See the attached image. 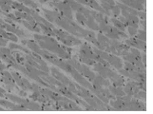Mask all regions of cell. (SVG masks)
Segmentation results:
<instances>
[{"mask_svg":"<svg viewBox=\"0 0 153 114\" xmlns=\"http://www.w3.org/2000/svg\"><path fill=\"white\" fill-rule=\"evenodd\" d=\"M86 1H92V0H86Z\"/></svg>","mask_w":153,"mask_h":114,"instance_id":"obj_29","label":"cell"},{"mask_svg":"<svg viewBox=\"0 0 153 114\" xmlns=\"http://www.w3.org/2000/svg\"><path fill=\"white\" fill-rule=\"evenodd\" d=\"M74 1L78 2V3H79V4H82V5H87L86 0H74Z\"/></svg>","mask_w":153,"mask_h":114,"instance_id":"obj_24","label":"cell"},{"mask_svg":"<svg viewBox=\"0 0 153 114\" xmlns=\"http://www.w3.org/2000/svg\"><path fill=\"white\" fill-rule=\"evenodd\" d=\"M101 1H102V2H106V3H107V4H109V5H111V6L115 5L114 0H101Z\"/></svg>","mask_w":153,"mask_h":114,"instance_id":"obj_23","label":"cell"},{"mask_svg":"<svg viewBox=\"0 0 153 114\" xmlns=\"http://www.w3.org/2000/svg\"><path fill=\"white\" fill-rule=\"evenodd\" d=\"M53 2H59V0H51Z\"/></svg>","mask_w":153,"mask_h":114,"instance_id":"obj_28","label":"cell"},{"mask_svg":"<svg viewBox=\"0 0 153 114\" xmlns=\"http://www.w3.org/2000/svg\"><path fill=\"white\" fill-rule=\"evenodd\" d=\"M110 22L113 24V27H115L116 29H118V30L122 31H126V26L124 23H122L121 21L119 20V19H116V18H110Z\"/></svg>","mask_w":153,"mask_h":114,"instance_id":"obj_9","label":"cell"},{"mask_svg":"<svg viewBox=\"0 0 153 114\" xmlns=\"http://www.w3.org/2000/svg\"><path fill=\"white\" fill-rule=\"evenodd\" d=\"M0 104H1L2 106L10 107V109H15V106H16L14 104H12V103H10V102H8V101H5V100H0Z\"/></svg>","mask_w":153,"mask_h":114,"instance_id":"obj_18","label":"cell"},{"mask_svg":"<svg viewBox=\"0 0 153 114\" xmlns=\"http://www.w3.org/2000/svg\"><path fill=\"white\" fill-rule=\"evenodd\" d=\"M135 1H138L139 3H141V4H145V0H135Z\"/></svg>","mask_w":153,"mask_h":114,"instance_id":"obj_26","label":"cell"},{"mask_svg":"<svg viewBox=\"0 0 153 114\" xmlns=\"http://www.w3.org/2000/svg\"><path fill=\"white\" fill-rule=\"evenodd\" d=\"M128 33L130 36H135L136 33H137V28H134V27H131V26H128Z\"/></svg>","mask_w":153,"mask_h":114,"instance_id":"obj_21","label":"cell"},{"mask_svg":"<svg viewBox=\"0 0 153 114\" xmlns=\"http://www.w3.org/2000/svg\"><path fill=\"white\" fill-rule=\"evenodd\" d=\"M122 3H124L125 5L128 6L130 8H133L135 10H140V11H143L144 10V6L141 3H139L138 1H135V0H120Z\"/></svg>","mask_w":153,"mask_h":114,"instance_id":"obj_6","label":"cell"},{"mask_svg":"<svg viewBox=\"0 0 153 114\" xmlns=\"http://www.w3.org/2000/svg\"><path fill=\"white\" fill-rule=\"evenodd\" d=\"M107 62L109 63V65H111L117 70H119V68H122L123 67V62L122 60L120 59L118 56H116V55H109V58H107Z\"/></svg>","mask_w":153,"mask_h":114,"instance_id":"obj_5","label":"cell"},{"mask_svg":"<svg viewBox=\"0 0 153 114\" xmlns=\"http://www.w3.org/2000/svg\"><path fill=\"white\" fill-rule=\"evenodd\" d=\"M75 17H76V20H77L78 23H80L81 25L87 26V18L85 17L82 14H80V12H76Z\"/></svg>","mask_w":153,"mask_h":114,"instance_id":"obj_14","label":"cell"},{"mask_svg":"<svg viewBox=\"0 0 153 114\" xmlns=\"http://www.w3.org/2000/svg\"><path fill=\"white\" fill-rule=\"evenodd\" d=\"M84 99L87 101V104H89V105L90 106H92V109H98V105H97L96 101H95V99H94V97H93V96L86 97V98H84Z\"/></svg>","mask_w":153,"mask_h":114,"instance_id":"obj_11","label":"cell"},{"mask_svg":"<svg viewBox=\"0 0 153 114\" xmlns=\"http://www.w3.org/2000/svg\"><path fill=\"white\" fill-rule=\"evenodd\" d=\"M136 35H137V38L138 39L145 42V31H144V30L138 31L137 33H136Z\"/></svg>","mask_w":153,"mask_h":114,"instance_id":"obj_20","label":"cell"},{"mask_svg":"<svg viewBox=\"0 0 153 114\" xmlns=\"http://www.w3.org/2000/svg\"><path fill=\"white\" fill-rule=\"evenodd\" d=\"M141 23H142V27L145 30V20H142Z\"/></svg>","mask_w":153,"mask_h":114,"instance_id":"obj_25","label":"cell"},{"mask_svg":"<svg viewBox=\"0 0 153 114\" xmlns=\"http://www.w3.org/2000/svg\"><path fill=\"white\" fill-rule=\"evenodd\" d=\"M110 11L112 12V14L114 16H118V15H120V14H121V9L116 5L112 6L111 9H110Z\"/></svg>","mask_w":153,"mask_h":114,"instance_id":"obj_19","label":"cell"},{"mask_svg":"<svg viewBox=\"0 0 153 114\" xmlns=\"http://www.w3.org/2000/svg\"><path fill=\"white\" fill-rule=\"evenodd\" d=\"M87 26L89 28H90L93 31H98L99 30V26L96 23V21L94 20V18L92 17V15H90L89 17L87 18Z\"/></svg>","mask_w":153,"mask_h":114,"instance_id":"obj_8","label":"cell"},{"mask_svg":"<svg viewBox=\"0 0 153 114\" xmlns=\"http://www.w3.org/2000/svg\"><path fill=\"white\" fill-rule=\"evenodd\" d=\"M135 98L137 99H145V90H143V89H140L137 93H135L134 95Z\"/></svg>","mask_w":153,"mask_h":114,"instance_id":"obj_17","label":"cell"},{"mask_svg":"<svg viewBox=\"0 0 153 114\" xmlns=\"http://www.w3.org/2000/svg\"><path fill=\"white\" fill-rule=\"evenodd\" d=\"M20 2L24 3V4L28 5L29 7H31L32 9H37V4L36 3H34L32 0H19Z\"/></svg>","mask_w":153,"mask_h":114,"instance_id":"obj_16","label":"cell"},{"mask_svg":"<svg viewBox=\"0 0 153 114\" xmlns=\"http://www.w3.org/2000/svg\"><path fill=\"white\" fill-rule=\"evenodd\" d=\"M0 12H1V9H0Z\"/></svg>","mask_w":153,"mask_h":114,"instance_id":"obj_30","label":"cell"},{"mask_svg":"<svg viewBox=\"0 0 153 114\" xmlns=\"http://www.w3.org/2000/svg\"><path fill=\"white\" fill-rule=\"evenodd\" d=\"M70 74L72 75L73 79L75 80L77 83H79L82 87H86V89H90V90L92 89V85L90 84L89 81H87L86 78H85L77 70L73 68V70L70 71Z\"/></svg>","mask_w":153,"mask_h":114,"instance_id":"obj_2","label":"cell"},{"mask_svg":"<svg viewBox=\"0 0 153 114\" xmlns=\"http://www.w3.org/2000/svg\"><path fill=\"white\" fill-rule=\"evenodd\" d=\"M39 1H40L41 3H43V4H44V3H47V2L48 1V0H39Z\"/></svg>","mask_w":153,"mask_h":114,"instance_id":"obj_27","label":"cell"},{"mask_svg":"<svg viewBox=\"0 0 153 114\" xmlns=\"http://www.w3.org/2000/svg\"><path fill=\"white\" fill-rule=\"evenodd\" d=\"M106 78L102 77L101 75H95V78L93 79L92 81V85H96V86H99V87H103L104 85V80H105Z\"/></svg>","mask_w":153,"mask_h":114,"instance_id":"obj_12","label":"cell"},{"mask_svg":"<svg viewBox=\"0 0 153 114\" xmlns=\"http://www.w3.org/2000/svg\"><path fill=\"white\" fill-rule=\"evenodd\" d=\"M51 6H54L55 8H57L58 10L60 11L61 14L65 16V17H67L68 19H70V20H72L73 18V14H72V10L70 7L69 5L67 4V3L65 2H53V3H50Z\"/></svg>","mask_w":153,"mask_h":114,"instance_id":"obj_1","label":"cell"},{"mask_svg":"<svg viewBox=\"0 0 153 114\" xmlns=\"http://www.w3.org/2000/svg\"><path fill=\"white\" fill-rule=\"evenodd\" d=\"M79 59H80V61H82L84 64L89 65V66H90V65H92V66H93V64L95 63V61H94V60L90 59V58L87 57V56H85V55H83V54H80Z\"/></svg>","mask_w":153,"mask_h":114,"instance_id":"obj_13","label":"cell"},{"mask_svg":"<svg viewBox=\"0 0 153 114\" xmlns=\"http://www.w3.org/2000/svg\"><path fill=\"white\" fill-rule=\"evenodd\" d=\"M6 45H7V41L5 40V38L0 36V46H1V47H5Z\"/></svg>","mask_w":153,"mask_h":114,"instance_id":"obj_22","label":"cell"},{"mask_svg":"<svg viewBox=\"0 0 153 114\" xmlns=\"http://www.w3.org/2000/svg\"><path fill=\"white\" fill-rule=\"evenodd\" d=\"M126 44L128 47H133L135 48H139V50L145 51V42L140 40L138 38H129L126 39Z\"/></svg>","mask_w":153,"mask_h":114,"instance_id":"obj_3","label":"cell"},{"mask_svg":"<svg viewBox=\"0 0 153 114\" xmlns=\"http://www.w3.org/2000/svg\"><path fill=\"white\" fill-rule=\"evenodd\" d=\"M109 87V91L111 92V94H113L114 96L116 97H121V96H124L125 95V92H124V89L122 87H116V86H109L107 87Z\"/></svg>","mask_w":153,"mask_h":114,"instance_id":"obj_7","label":"cell"},{"mask_svg":"<svg viewBox=\"0 0 153 114\" xmlns=\"http://www.w3.org/2000/svg\"><path fill=\"white\" fill-rule=\"evenodd\" d=\"M97 41H98L99 43L102 44L104 47H105V48H106L107 46L109 45L110 39L109 37L105 36V35L102 34V33H98V34H97Z\"/></svg>","mask_w":153,"mask_h":114,"instance_id":"obj_10","label":"cell"},{"mask_svg":"<svg viewBox=\"0 0 153 114\" xmlns=\"http://www.w3.org/2000/svg\"><path fill=\"white\" fill-rule=\"evenodd\" d=\"M51 73H53V75L54 78H56L57 80H59L62 84L65 85V86H66V85H67V86H69V85L71 83L69 78L65 76L64 74H62L60 71L57 70V68H51Z\"/></svg>","mask_w":153,"mask_h":114,"instance_id":"obj_4","label":"cell"},{"mask_svg":"<svg viewBox=\"0 0 153 114\" xmlns=\"http://www.w3.org/2000/svg\"><path fill=\"white\" fill-rule=\"evenodd\" d=\"M125 70H138L139 71V68L136 65L129 63V62H128V61H126V63H125Z\"/></svg>","mask_w":153,"mask_h":114,"instance_id":"obj_15","label":"cell"}]
</instances>
